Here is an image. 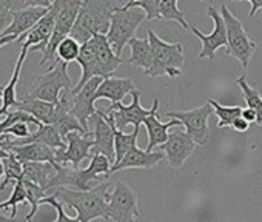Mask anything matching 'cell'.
<instances>
[{
  "mask_svg": "<svg viewBox=\"0 0 262 222\" xmlns=\"http://www.w3.org/2000/svg\"><path fill=\"white\" fill-rule=\"evenodd\" d=\"M103 113V111H102ZM105 119L110 122V125L113 127L114 130V164L113 165H117L119 162H122V159L133 150L135 147H138V136H139V131H141V127H135L133 133L129 135H125L123 131H119L116 130L114 124L110 121V118L103 113Z\"/></svg>",
  "mask_w": 262,
  "mask_h": 222,
  "instance_id": "obj_30",
  "label": "cell"
},
{
  "mask_svg": "<svg viewBox=\"0 0 262 222\" xmlns=\"http://www.w3.org/2000/svg\"><path fill=\"white\" fill-rule=\"evenodd\" d=\"M123 10L139 8L145 13L147 20H174L184 30H190L185 13L179 10L178 0H131L122 5Z\"/></svg>",
  "mask_w": 262,
  "mask_h": 222,
  "instance_id": "obj_12",
  "label": "cell"
},
{
  "mask_svg": "<svg viewBox=\"0 0 262 222\" xmlns=\"http://www.w3.org/2000/svg\"><path fill=\"white\" fill-rule=\"evenodd\" d=\"M80 48L82 45L74 40L73 37H67L60 42V45L57 47V60L63 62V63H71V62H77V57L80 54Z\"/></svg>",
  "mask_w": 262,
  "mask_h": 222,
  "instance_id": "obj_35",
  "label": "cell"
},
{
  "mask_svg": "<svg viewBox=\"0 0 262 222\" xmlns=\"http://www.w3.org/2000/svg\"><path fill=\"white\" fill-rule=\"evenodd\" d=\"M42 204H48V205H51V207L56 210L57 217H56V220H53V222H80L77 217H70V216L65 213V210H63V204H60V202L56 199V196H54V194L43 197V199H42Z\"/></svg>",
  "mask_w": 262,
  "mask_h": 222,
  "instance_id": "obj_37",
  "label": "cell"
},
{
  "mask_svg": "<svg viewBox=\"0 0 262 222\" xmlns=\"http://www.w3.org/2000/svg\"><path fill=\"white\" fill-rule=\"evenodd\" d=\"M128 47H129L131 54L126 59V63L142 68L144 74H147L153 68V51H151V45H150L148 37L131 39L128 42Z\"/></svg>",
  "mask_w": 262,
  "mask_h": 222,
  "instance_id": "obj_28",
  "label": "cell"
},
{
  "mask_svg": "<svg viewBox=\"0 0 262 222\" xmlns=\"http://www.w3.org/2000/svg\"><path fill=\"white\" fill-rule=\"evenodd\" d=\"M207 103L211 105V108L214 109V115L217 116V127L224 128V127H231L234 119H237L244 108L242 106H227V105H221L219 102H216L214 99H207Z\"/></svg>",
  "mask_w": 262,
  "mask_h": 222,
  "instance_id": "obj_32",
  "label": "cell"
},
{
  "mask_svg": "<svg viewBox=\"0 0 262 222\" xmlns=\"http://www.w3.org/2000/svg\"><path fill=\"white\" fill-rule=\"evenodd\" d=\"M214 113L210 103H205L199 108L187 109V111H168L167 118L176 119L181 125L185 127V133L196 142V145H205L210 138L208 118Z\"/></svg>",
  "mask_w": 262,
  "mask_h": 222,
  "instance_id": "obj_10",
  "label": "cell"
},
{
  "mask_svg": "<svg viewBox=\"0 0 262 222\" xmlns=\"http://www.w3.org/2000/svg\"><path fill=\"white\" fill-rule=\"evenodd\" d=\"M24 185H25V191H27V199L31 205V210L27 214V222H31V219L36 216V213L39 210V205L42 204V199L47 197V191L42 187H39L37 184L30 182L27 179H24Z\"/></svg>",
  "mask_w": 262,
  "mask_h": 222,
  "instance_id": "obj_34",
  "label": "cell"
},
{
  "mask_svg": "<svg viewBox=\"0 0 262 222\" xmlns=\"http://www.w3.org/2000/svg\"><path fill=\"white\" fill-rule=\"evenodd\" d=\"M14 109L25 111V113L31 115L43 125L54 124V118H56V105L54 103L24 96V97H20V100H17V103L14 105Z\"/></svg>",
  "mask_w": 262,
  "mask_h": 222,
  "instance_id": "obj_26",
  "label": "cell"
},
{
  "mask_svg": "<svg viewBox=\"0 0 262 222\" xmlns=\"http://www.w3.org/2000/svg\"><path fill=\"white\" fill-rule=\"evenodd\" d=\"M194 148L196 142L185 131H174L168 136V141L161 147V151L165 153V159L170 167L181 168L193 154Z\"/></svg>",
  "mask_w": 262,
  "mask_h": 222,
  "instance_id": "obj_17",
  "label": "cell"
},
{
  "mask_svg": "<svg viewBox=\"0 0 262 222\" xmlns=\"http://www.w3.org/2000/svg\"><path fill=\"white\" fill-rule=\"evenodd\" d=\"M4 168H5V179L0 184V191H4L8 184H16L19 181H24V165L17 161V158L10 153L7 159H4Z\"/></svg>",
  "mask_w": 262,
  "mask_h": 222,
  "instance_id": "obj_33",
  "label": "cell"
},
{
  "mask_svg": "<svg viewBox=\"0 0 262 222\" xmlns=\"http://www.w3.org/2000/svg\"><path fill=\"white\" fill-rule=\"evenodd\" d=\"M67 148L56 151V161L59 165L67 167L68 164L71 168L77 170L82 161L93 158V147H94V138L93 133H70L65 139Z\"/></svg>",
  "mask_w": 262,
  "mask_h": 222,
  "instance_id": "obj_14",
  "label": "cell"
},
{
  "mask_svg": "<svg viewBox=\"0 0 262 222\" xmlns=\"http://www.w3.org/2000/svg\"><path fill=\"white\" fill-rule=\"evenodd\" d=\"M57 11H59V5L57 0L53 2L48 14L33 28L30 30L27 34L20 36L17 43L22 42V50H33V51H40L43 53L53 33H54V27H56V17H57Z\"/></svg>",
  "mask_w": 262,
  "mask_h": 222,
  "instance_id": "obj_15",
  "label": "cell"
},
{
  "mask_svg": "<svg viewBox=\"0 0 262 222\" xmlns=\"http://www.w3.org/2000/svg\"><path fill=\"white\" fill-rule=\"evenodd\" d=\"M102 80L103 79H100V77H94L79 93L71 94L73 96L71 115L80 122V125L86 131H88V122H90V119L97 113V109L94 106V102H96L97 88L100 86Z\"/></svg>",
  "mask_w": 262,
  "mask_h": 222,
  "instance_id": "obj_16",
  "label": "cell"
},
{
  "mask_svg": "<svg viewBox=\"0 0 262 222\" xmlns=\"http://www.w3.org/2000/svg\"><path fill=\"white\" fill-rule=\"evenodd\" d=\"M231 128H233L234 131H239V133H245V131L250 128V124H248L242 116H239L237 119H234V122H233Z\"/></svg>",
  "mask_w": 262,
  "mask_h": 222,
  "instance_id": "obj_39",
  "label": "cell"
},
{
  "mask_svg": "<svg viewBox=\"0 0 262 222\" xmlns=\"http://www.w3.org/2000/svg\"><path fill=\"white\" fill-rule=\"evenodd\" d=\"M17 40H19L17 36H0V48L5 45H10L13 42H17Z\"/></svg>",
  "mask_w": 262,
  "mask_h": 222,
  "instance_id": "obj_42",
  "label": "cell"
},
{
  "mask_svg": "<svg viewBox=\"0 0 262 222\" xmlns=\"http://www.w3.org/2000/svg\"><path fill=\"white\" fill-rule=\"evenodd\" d=\"M90 122L94 124L93 154H103L111 161V164H114V130H113V127L105 119L100 109H97V113L90 119Z\"/></svg>",
  "mask_w": 262,
  "mask_h": 222,
  "instance_id": "obj_18",
  "label": "cell"
},
{
  "mask_svg": "<svg viewBox=\"0 0 262 222\" xmlns=\"http://www.w3.org/2000/svg\"><path fill=\"white\" fill-rule=\"evenodd\" d=\"M27 54L28 51L27 50H22L17 62H16V66H14V71H13V76L10 79V82L2 86L0 85V97H2V106H0V118L2 116H7L8 111L11 108H14V105L17 103V94H16V86H17V82H19V77H20V73H22V66H24V62L27 59Z\"/></svg>",
  "mask_w": 262,
  "mask_h": 222,
  "instance_id": "obj_27",
  "label": "cell"
},
{
  "mask_svg": "<svg viewBox=\"0 0 262 222\" xmlns=\"http://www.w3.org/2000/svg\"><path fill=\"white\" fill-rule=\"evenodd\" d=\"M8 153H13L22 165L27 162H48L54 165L57 170L62 167L56 161V150L43 144H27L22 147H10Z\"/></svg>",
  "mask_w": 262,
  "mask_h": 222,
  "instance_id": "obj_23",
  "label": "cell"
},
{
  "mask_svg": "<svg viewBox=\"0 0 262 222\" xmlns=\"http://www.w3.org/2000/svg\"><path fill=\"white\" fill-rule=\"evenodd\" d=\"M2 176H5V168H4V159H0V179H2Z\"/></svg>",
  "mask_w": 262,
  "mask_h": 222,
  "instance_id": "obj_44",
  "label": "cell"
},
{
  "mask_svg": "<svg viewBox=\"0 0 262 222\" xmlns=\"http://www.w3.org/2000/svg\"><path fill=\"white\" fill-rule=\"evenodd\" d=\"M236 85L242 90L244 99L247 102V108L253 109L257 115V125L262 127V96H260V93L248 83L247 74H242L241 77H237Z\"/></svg>",
  "mask_w": 262,
  "mask_h": 222,
  "instance_id": "obj_31",
  "label": "cell"
},
{
  "mask_svg": "<svg viewBox=\"0 0 262 222\" xmlns=\"http://www.w3.org/2000/svg\"><path fill=\"white\" fill-rule=\"evenodd\" d=\"M73 88L74 86L68 76V63L57 60L54 66L33 82L27 96L57 105L62 97V91L71 93Z\"/></svg>",
  "mask_w": 262,
  "mask_h": 222,
  "instance_id": "obj_5",
  "label": "cell"
},
{
  "mask_svg": "<svg viewBox=\"0 0 262 222\" xmlns=\"http://www.w3.org/2000/svg\"><path fill=\"white\" fill-rule=\"evenodd\" d=\"M57 174V168L48 162H27L24 164V179L37 184L45 191L50 190L53 179Z\"/></svg>",
  "mask_w": 262,
  "mask_h": 222,
  "instance_id": "obj_29",
  "label": "cell"
},
{
  "mask_svg": "<svg viewBox=\"0 0 262 222\" xmlns=\"http://www.w3.org/2000/svg\"><path fill=\"white\" fill-rule=\"evenodd\" d=\"M93 42H94V48H96L97 65H99V77L108 79V77H111V74L119 68V65L123 60L119 56H116V53L111 48L105 34H96L93 37Z\"/></svg>",
  "mask_w": 262,
  "mask_h": 222,
  "instance_id": "obj_20",
  "label": "cell"
},
{
  "mask_svg": "<svg viewBox=\"0 0 262 222\" xmlns=\"http://www.w3.org/2000/svg\"><path fill=\"white\" fill-rule=\"evenodd\" d=\"M147 19L145 13L139 8H131V10H123L122 7H116L113 16H111V24L110 30L106 33V39L114 50L116 56L120 57L125 45L131 39H135V34L139 28V25Z\"/></svg>",
  "mask_w": 262,
  "mask_h": 222,
  "instance_id": "obj_6",
  "label": "cell"
},
{
  "mask_svg": "<svg viewBox=\"0 0 262 222\" xmlns=\"http://www.w3.org/2000/svg\"><path fill=\"white\" fill-rule=\"evenodd\" d=\"M141 96L142 93L139 90H135L131 93V103L123 105V103H114L110 105L108 108L103 109V113L110 118V121L114 124L116 130L122 131L126 125H135L141 127L153 113V106L150 109L144 108L141 105Z\"/></svg>",
  "mask_w": 262,
  "mask_h": 222,
  "instance_id": "obj_11",
  "label": "cell"
},
{
  "mask_svg": "<svg viewBox=\"0 0 262 222\" xmlns=\"http://www.w3.org/2000/svg\"><path fill=\"white\" fill-rule=\"evenodd\" d=\"M114 182H102L88 191H76L60 187L54 191L60 204L71 207L80 222H91L94 219H108V190Z\"/></svg>",
  "mask_w": 262,
  "mask_h": 222,
  "instance_id": "obj_1",
  "label": "cell"
},
{
  "mask_svg": "<svg viewBox=\"0 0 262 222\" xmlns=\"http://www.w3.org/2000/svg\"><path fill=\"white\" fill-rule=\"evenodd\" d=\"M221 14L227 27V39H228L227 54L234 57L237 62H241L242 68H248L250 59L254 54L257 43L248 36V33L244 30L242 22L228 10L227 5L221 7Z\"/></svg>",
  "mask_w": 262,
  "mask_h": 222,
  "instance_id": "obj_9",
  "label": "cell"
},
{
  "mask_svg": "<svg viewBox=\"0 0 262 222\" xmlns=\"http://www.w3.org/2000/svg\"><path fill=\"white\" fill-rule=\"evenodd\" d=\"M116 7L111 0H83L70 37L83 45L96 34L106 36Z\"/></svg>",
  "mask_w": 262,
  "mask_h": 222,
  "instance_id": "obj_2",
  "label": "cell"
},
{
  "mask_svg": "<svg viewBox=\"0 0 262 222\" xmlns=\"http://www.w3.org/2000/svg\"><path fill=\"white\" fill-rule=\"evenodd\" d=\"M77 63L82 68V74L79 82L76 83V86L73 88L71 94L79 93L91 79L99 77V65H97V57H96V48H94V42L93 39L86 43L82 45L80 48V54L77 57Z\"/></svg>",
  "mask_w": 262,
  "mask_h": 222,
  "instance_id": "obj_25",
  "label": "cell"
},
{
  "mask_svg": "<svg viewBox=\"0 0 262 222\" xmlns=\"http://www.w3.org/2000/svg\"><path fill=\"white\" fill-rule=\"evenodd\" d=\"M207 14L208 17L213 20V31L210 34H204L199 28L196 27H190V30L193 31V34L202 42V50L199 53V59H208V60H214L216 53L219 48H228V39H227V27L224 22V17L221 14V11H217L214 7H208L207 8Z\"/></svg>",
  "mask_w": 262,
  "mask_h": 222,
  "instance_id": "obj_13",
  "label": "cell"
},
{
  "mask_svg": "<svg viewBox=\"0 0 262 222\" xmlns=\"http://www.w3.org/2000/svg\"><path fill=\"white\" fill-rule=\"evenodd\" d=\"M141 216L139 194L123 181H116L113 191L108 193V220L139 222Z\"/></svg>",
  "mask_w": 262,
  "mask_h": 222,
  "instance_id": "obj_8",
  "label": "cell"
},
{
  "mask_svg": "<svg viewBox=\"0 0 262 222\" xmlns=\"http://www.w3.org/2000/svg\"><path fill=\"white\" fill-rule=\"evenodd\" d=\"M136 88L133 79L129 77H108L103 79L100 86L97 88L96 93V100L99 99H108L111 102V105L114 103H122V99L133 93Z\"/></svg>",
  "mask_w": 262,
  "mask_h": 222,
  "instance_id": "obj_21",
  "label": "cell"
},
{
  "mask_svg": "<svg viewBox=\"0 0 262 222\" xmlns=\"http://www.w3.org/2000/svg\"><path fill=\"white\" fill-rule=\"evenodd\" d=\"M147 37L153 51V68L145 74L148 77H178L182 74V66L185 62L184 47L181 43H168L159 37L153 30H147Z\"/></svg>",
  "mask_w": 262,
  "mask_h": 222,
  "instance_id": "obj_4",
  "label": "cell"
},
{
  "mask_svg": "<svg viewBox=\"0 0 262 222\" xmlns=\"http://www.w3.org/2000/svg\"><path fill=\"white\" fill-rule=\"evenodd\" d=\"M244 2H247V4L251 7V10H250V13H248V17H250V19H253V17L256 16V13H257L259 10H262V0H244Z\"/></svg>",
  "mask_w": 262,
  "mask_h": 222,
  "instance_id": "obj_40",
  "label": "cell"
},
{
  "mask_svg": "<svg viewBox=\"0 0 262 222\" xmlns=\"http://www.w3.org/2000/svg\"><path fill=\"white\" fill-rule=\"evenodd\" d=\"M162 159H165L164 151H147L139 147H135L117 165L111 167V173L128 170V168H151L156 164H159Z\"/></svg>",
  "mask_w": 262,
  "mask_h": 222,
  "instance_id": "obj_24",
  "label": "cell"
},
{
  "mask_svg": "<svg viewBox=\"0 0 262 222\" xmlns=\"http://www.w3.org/2000/svg\"><path fill=\"white\" fill-rule=\"evenodd\" d=\"M25 202H28L25 185H24V181H19L13 187V193H11L10 199L5 201V202H0V210H5V208L10 207L11 208V217L14 219L16 214H17V205L19 204H25Z\"/></svg>",
  "mask_w": 262,
  "mask_h": 222,
  "instance_id": "obj_36",
  "label": "cell"
},
{
  "mask_svg": "<svg viewBox=\"0 0 262 222\" xmlns=\"http://www.w3.org/2000/svg\"><path fill=\"white\" fill-rule=\"evenodd\" d=\"M158 109H159V97H155L153 100V113L151 116L144 122L147 131H148V145H147V151H155L153 148L156 147H162L167 141H168V130L171 127H178L181 125L179 121L171 119L168 122H161L158 118Z\"/></svg>",
  "mask_w": 262,
  "mask_h": 222,
  "instance_id": "obj_19",
  "label": "cell"
},
{
  "mask_svg": "<svg viewBox=\"0 0 262 222\" xmlns=\"http://www.w3.org/2000/svg\"><path fill=\"white\" fill-rule=\"evenodd\" d=\"M8 151H5V150H2V148H0V159H7L8 158Z\"/></svg>",
  "mask_w": 262,
  "mask_h": 222,
  "instance_id": "obj_45",
  "label": "cell"
},
{
  "mask_svg": "<svg viewBox=\"0 0 262 222\" xmlns=\"http://www.w3.org/2000/svg\"><path fill=\"white\" fill-rule=\"evenodd\" d=\"M248 124H257V115L254 113L253 109H250V108H244V111H242V115H241Z\"/></svg>",
  "mask_w": 262,
  "mask_h": 222,
  "instance_id": "obj_41",
  "label": "cell"
},
{
  "mask_svg": "<svg viewBox=\"0 0 262 222\" xmlns=\"http://www.w3.org/2000/svg\"><path fill=\"white\" fill-rule=\"evenodd\" d=\"M4 135H7V136H14L16 139H25V138H28V136L31 135V131H30L28 124L19 122V124H14L13 127L7 128V130L4 131Z\"/></svg>",
  "mask_w": 262,
  "mask_h": 222,
  "instance_id": "obj_38",
  "label": "cell"
},
{
  "mask_svg": "<svg viewBox=\"0 0 262 222\" xmlns=\"http://www.w3.org/2000/svg\"><path fill=\"white\" fill-rule=\"evenodd\" d=\"M51 7H33L19 13H14L13 17V24L11 27L2 34V36H24L27 34L30 30H33L50 11Z\"/></svg>",
  "mask_w": 262,
  "mask_h": 222,
  "instance_id": "obj_22",
  "label": "cell"
},
{
  "mask_svg": "<svg viewBox=\"0 0 262 222\" xmlns=\"http://www.w3.org/2000/svg\"><path fill=\"white\" fill-rule=\"evenodd\" d=\"M111 161L103 156V154H93L90 165L83 170L77 168H68V167H60L57 170L56 177L53 179L50 190L51 188H71L76 191H88L91 190L90 182L91 181H102L103 177H110L111 174Z\"/></svg>",
  "mask_w": 262,
  "mask_h": 222,
  "instance_id": "obj_3",
  "label": "cell"
},
{
  "mask_svg": "<svg viewBox=\"0 0 262 222\" xmlns=\"http://www.w3.org/2000/svg\"><path fill=\"white\" fill-rule=\"evenodd\" d=\"M0 222H16L13 217H8V216H5V214H2L0 213Z\"/></svg>",
  "mask_w": 262,
  "mask_h": 222,
  "instance_id": "obj_43",
  "label": "cell"
},
{
  "mask_svg": "<svg viewBox=\"0 0 262 222\" xmlns=\"http://www.w3.org/2000/svg\"><path fill=\"white\" fill-rule=\"evenodd\" d=\"M57 5H59V11H57V17H56L54 33H53L45 51L42 53V59L39 62L40 66H43L47 63H53V66L56 65L57 47L60 45V42L63 39L71 36V31L76 24L77 14L80 11L82 2L80 0H57Z\"/></svg>",
  "mask_w": 262,
  "mask_h": 222,
  "instance_id": "obj_7",
  "label": "cell"
},
{
  "mask_svg": "<svg viewBox=\"0 0 262 222\" xmlns=\"http://www.w3.org/2000/svg\"><path fill=\"white\" fill-rule=\"evenodd\" d=\"M0 124H2V121H0Z\"/></svg>",
  "mask_w": 262,
  "mask_h": 222,
  "instance_id": "obj_46",
  "label": "cell"
}]
</instances>
